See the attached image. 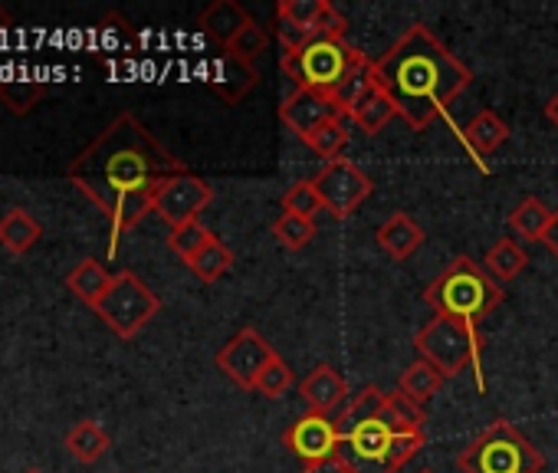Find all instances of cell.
Wrapping results in <instances>:
<instances>
[{
  "label": "cell",
  "mask_w": 558,
  "mask_h": 473,
  "mask_svg": "<svg viewBox=\"0 0 558 473\" xmlns=\"http://www.w3.org/2000/svg\"><path fill=\"white\" fill-rule=\"evenodd\" d=\"M266 47H269V34L253 21L223 53H230L233 60H240V63H256L263 53H266Z\"/></svg>",
  "instance_id": "36"
},
{
  "label": "cell",
  "mask_w": 558,
  "mask_h": 473,
  "mask_svg": "<svg viewBox=\"0 0 558 473\" xmlns=\"http://www.w3.org/2000/svg\"><path fill=\"white\" fill-rule=\"evenodd\" d=\"M466 142H470V148L473 151H480V155H493L506 138H509V125L493 112V109H483V112H476L470 122H466Z\"/></svg>",
  "instance_id": "23"
},
{
  "label": "cell",
  "mask_w": 558,
  "mask_h": 473,
  "mask_svg": "<svg viewBox=\"0 0 558 473\" xmlns=\"http://www.w3.org/2000/svg\"><path fill=\"white\" fill-rule=\"evenodd\" d=\"M319 210H326V207H323V197H319L313 178L310 181H296L293 187H287V194H283V214H296V217L316 220Z\"/></svg>",
  "instance_id": "34"
},
{
  "label": "cell",
  "mask_w": 558,
  "mask_h": 473,
  "mask_svg": "<svg viewBox=\"0 0 558 473\" xmlns=\"http://www.w3.org/2000/svg\"><path fill=\"white\" fill-rule=\"evenodd\" d=\"M359 47H349L345 40H329V37H313L300 50H290L279 60L283 73L296 83V89H313L332 96L339 83L345 80L352 57Z\"/></svg>",
  "instance_id": "7"
},
{
  "label": "cell",
  "mask_w": 558,
  "mask_h": 473,
  "mask_svg": "<svg viewBox=\"0 0 558 473\" xmlns=\"http://www.w3.org/2000/svg\"><path fill=\"white\" fill-rule=\"evenodd\" d=\"M506 290L486 274L483 264L460 254L447 264V270L421 293V300L437 313L447 316L470 332H480V323L502 303Z\"/></svg>",
  "instance_id": "4"
},
{
  "label": "cell",
  "mask_w": 558,
  "mask_h": 473,
  "mask_svg": "<svg viewBox=\"0 0 558 473\" xmlns=\"http://www.w3.org/2000/svg\"><path fill=\"white\" fill-rule=\"evenodd\" d=\"M96 34H99V50L102 53H132L135 44H138V37L129 27V21L122 14H116V11L102 17V24H99Z\"/></svg>",
  "instance_id": "32"
},
{
  "label": "cell",
  "mask_w": 558,
  "mask_h": 473,
  "mask_svg": "<svg viewBox=\"0 0 558 473\" xmlns=\"http://www.w3.org/2000/svg\"><path fill=\"white\" fill-rule=\"evenodd\" d=\"M279 352L256 332V329H240L233 339H227L220 345V352L214 355L217 368L240 388L253 391L256 388V378L263 375V368L276 359Z\"/></svg>",
  "instance_id": "11"
},
{
  "label": "cell",
  "mask_w": 558,
  "mask_h": 473,
  "mask_svg": "<svg viewBox=\"0 0 558 473\" xmlns=\"http://www.w3.org/2000/svg\"><path fill=\"white\" fill-rule=\"evenodd\" d=\"M375 241H378V247H381L391 260L404 264V260H411V257L424 247L427 233H424V227H421L411 214L398 210V214H391V217L375 230Z\"/></svg>",
  "instance_id": "16"
},
{
  "label": "cell",
  "mask_w": 558,
  "mask_h": 473,
  "mask_svg": "<svg viewBox=\"0 0 558 473\" xmlns=\"http://www.w3.org/2000/svg\"><path fill=\"white\" fill-rule=\"evenodd\" d=\"M300 395L306 401L310 411L316 414H332L336 408L349 404V381L329 365V362H319L303 381H300Z\"/></svg>",
  "instance_id": "14"
},
{
  "label": "cell",
  "mask_w": 558,
  "mask_h": 473,
  "mask_svg": "<svg viewBox=\"0 0 558 473\" xmlns=\"http://www.w3.org/2000/svg\"><path fill=\"white\" fill-rule=\"evenodd\" d=\"M326 11V0H279V8H276V17H287L306 31L316 34V24Z\"/></svg>",
  "instance_id": "37"
},
{
  "label": "cell",
  "mask_w": 558,
  "mask_h": 473,
  "mask_svg": "<svg viewBox=\"0 0 558 473\" xmlns=\"http://www.w3.org/2000/svg\"><path fill=\"white\" fill-rule=\"evenodd\" d=\"M47 86L40 80H4L0 83V102H4L14 116L34 112L47 99Z\"/></svg>",
  "instance_id": "28"
},
{
  "label": "cell",
  "mask_w": 558,
  "mask_h": 473,
  "mask_svg": "<svg viewBox=\"0 0 558 473\" xmlns=\"http://www.w3.org/2000/svg\"><path fill=\"white\" fill-rule=\"evenodd\" d=\"M339 424V457L355 473H395L391 466V447L398 430L385 417V391L368 385L359 395L349 398Z\"/></svg>",
  "instance_id": "3"
},
{
  "label": "cell",
  "mask_w": 558,
  "mask_h": 473,
  "mask_svg": "<svg viewBox=\"0 0 558 473\" xmlns=\"http://www.w3.org/2000/svg\"><path fill=\"white\" fill-rule=\"evenodd\" d=\"M40 233H44L40 220L24 207H11L4 217H0V244H4L14 257L27 254L40 241Z\"/></svg>",
  "instance_id": "19"
},
{
  "label": "cell",
  "mask_w": 558,
  "mask_h": 473,
  "mask_svg": "<svg viewBox=\"0 0 558 473\" xmlns=\"http://www.w3.org/2000/svg\"><path fill=\"white\" fill-rule=\"evenodd\" d=\"M414 349H417V359L430 362L444 378H453V375H460L470 365H476V375H480L483 336L480 332H470L466 326H460V323H453L447 316H434L414 336ZM476 385H480V391H486L483 375L476 378Z\"/></svg>",
  "instance_id": "6"
},
{
  "label": "cell",
  "mask_w": 558,
  "mask_h": 473,
  "mask_svg": "<svg viewBox=\"0 0 558 473\" xmlns=\"http://www.w3.org/2000/svg\"><path fill=\"white\" fill-rule=\"evenodd\" d=\"M385 417L398 434H427L424 430V408L417 401H411L401 388H395L391 395H385Z\"/></svg>",
  "instance_id": "27"
},
{
  "label": "cell",
  "mask_w": 558,
  "mask_h": 473,
  "mask_svg": "<svg viewBox=\"0 0 558 473\" xmlns=\"http://www.w3.org/2000/svg\"><path fill=\"white\" fill-rule=\"evenodd\" d=\"M306 145H310L319 158H329V161L342 158V148L349 145L345 119H332V122H326L323 129H316V132L306 138Z\"/></svg>",
  "instance_id": "33"
},
{
  "label": "cell",
  "mask_w": 558,
  "mask_h": 473,
  "mask_svg": "<svg viewBox=\"0 0 558 473\" xmlns=\"http://www.w3.org/2000/svg\"><path fill=\"white\" fill-rule=\"evenodd\" d=\"M187 171L132 112L116 116L70 165V184H76L109 220L112 237L138 227L155 204V191Z\"/></svg>",
  "instance_id": "1"
},
{
  "label": "cell",
  "mask_w": 558,
  "mask_h": 473,
  "mask_svg": "<svg viewBox=\"0 0 558 473\" xmlns=\"http://www.w3.org/2000/svg\"><path fill=\"white\" fill-rule=\"evenodd\" d=\"M372 86H375V60H368L362 50H355L352 66H349L345 80L339 83V89L332 93V99H336V102L345 109V116H349V109H352Z\"/></svg>",
  "instance_id": "22"
},
{
  "label": "cell",
  "mask_w": 558,
  "mask_h": 473,
  "mask_svg": "<svg viewBox=\"0 0 558 473\" xmlns=\"http://www.w3.org/2000/svg\"><path fill=\"white\" fill-rule=\"evenodd\" d=\"M375 83L395 99L398 116L411 132H427L430 122L473 83V73L430 27L414 24L375 60Z\"/></svg>",
  "instance_id": "2"
},
{
  "label": "cell",
  "mask_w": 558,
  "mask_h": 473,
  "mask_svg": "<svg viewBox=\"0 0 558 473\" xmlns=\"http://www.w3.org/2000/svg\"><path fill=\"white\" fill-rule=\"evenodd\" d=\"M339 440L342 437H339L336 417L316 414V411H306L303 417H296L283 434L287 450L296 453L306 466L319 463V460H329V457H339Z\"/></svg>",
  "instance_id": "12"
},
{
  "label": "cell",
  "mask_w": 558,
  "mask_h": 473,
  "mask_svg": "<svg viewBox=\"0 0 558 473\" xmlns=\"http://www.w3.org/2000/svg\"><path fill=\"white\" fill-rule=\"evenodd\" d=\"M300 473H355L342 457H329V460H319V463H310L303 466Z\"/></svg>",
  "instance_id": "40"
},
{
  "label": "cell",
  "mask_w": 558,
  "mask_h": 473,
  "mask_svg": "<svg viewBox=\"0 0 558 473\" xmlns=\"http://www.w3.org/2000/svg\"><path fill=\"white\" fill-rule=\"evenodd\" d=\"M345 34H349V21H345V14H339V8H336V4H329V0H326V11H323V17H319V24H316V37L345 40Z\"/></svg>",
  "instance_id": "39"
},
{
  "label": "cell",
  "mask_w": 558,
  "mask_h": 473,
  "mask_svg": "<svg viewBox=\"0 0 558 473\" xmlns=\"http://www.w3.org/2000/svg\"><path fill=\"white\" fill-rule=\"evenodd\" d=\"M444 375L430 365V362H424V359H417V362H411L408 368H404V375H401V381H398V388L411 398V401H417L421 408L444 388Z\"/></svg>",
  "instance_id": "25"
},
{
  "label": "cell",
  "mask_w": 558,
  "mask_h": 473,
  "mask_svg": "<svg viewBox=\"0 0 558 473\" xmlns=\"http://www.w3.org/2000/svg\"><path fill=\"white\" fill-rule=\"evenodd\" d=\"M276 37H279V44H283V50L290 53V50H300L303 44H310L316 34L313 31H306V27H300V24H293V21H287V17H276Z\"/></svg>",
  "instance_id": "38"
},
{
  "label": "cell",
  "mask_w": 558,
  "mask_h": 473,
  "mask_svg": "<svg viewBox=\"0 0 558 473\" xmlns=\"http://www.w3.org/2000/svg\"><path fill=\"white\" fill-rule=\"evenodd\" d=\"M332 119H345V109L332 96L313 93V89H296L283 99V106H279V122L303 142Z\"/></svg>",
  "instance_id": "13"
},
{
  "label": "cell",
  "mask_w": 558,
  "mask_h": 473,
  "mask_svg": "<svg viewBox=\"0 0 558 473\" xmlns=\"http://www.w3.org/2000/svg\"><path fill=\"white\" fill-rule=\"evenodd\" d=\"M161 313V300L148 290V283L132 274L119 270L112 274V287L96 306V316L119 336V339H135L155 316Z\"/></svg>",
  "instance_id": "8"
},
{
  "label": "cell",
  "mask_w": 558,
  "mask_h": 473,
  "mask_svg": "<svg viewBox=\"0 0 558 473\" xmlns=\"http://www.w3.org/2000/svg\"><path fill=\"white\" fill-rule=\"evenodd\" d=\"M66 287H70L86 306L96 310V306L102 303V296L109 293V287H112V274H109L99 260L86 257L83 264L73 267V274L66 277Z\"/></svg>",
  "instance_id": "20"
},
{
  "label": "cell",
  "mask_w": 558,
  "mask_h": 473,
  "mask_svg": "<svg viewBox=\"0 0 558 473\" xmlns=\"http://www.w3.org/2000/svg\"><path fill=\"white\" fill-rule=\"evenodd\" d=\"M210 201H214V187L201 174L181 171L155 191L151 210L174 230V227H184L191 220H201V214L207 210Z\"/></svg>",
  "instance_id": "10"
},
{
  "label": "cell",
  "mask_w": 558,
  "mask_h": 473,
  "mask_svg": "<svg viewBox=\"0 0 558 473\" xmlns=\"http://www.w3.org/2000/svg\"><path fill=\"white\" fill-rule=\"evenodd\" d=\"M272 237L279 244H283L287 251L300 254L313 244V237H316V220H306V217H296V214H279L272 220Z\"/></svg>",
  "instance_id": "30"
},
{
  "label": "cell",
  "mask_w": 558,
  "mask_h": 473,
  "mask_svg": "<svg viewBox=\"0 0 558 473\" xmlns=\"http://www.w3.org/2000/svg\"><path fill=\"white\" fill-rule=\"evenodd\" d=\"M27 473H40V470H27Z\"/></svg>",
  "instance_id": "44"
},
{
  "label": "cell",
  "mask_w": 558,
  "mask_h": 473,
  "mask_svg": "<svg viewBox=\"0 0 558 473\" xmlns=\"http://www.w3.org/2000/svg\"><path fill=\"white\" fill-rule=\"evenodd\" d=\"M545 119H548V122H551V125L558 129V93H555V96H551V99L545 102Z\"/></svg>",
  "instance_id": "42"
},
{
  "label": "cell",
  "mask_w": 558,
  "mask_h": 473,
  "mask_svg": "<svg viewBox=\"0 0 558 473\" xmlns=\"http://www.w3.org/2000/svg\"><path fill=\"white\" fill-rule=\"evenodd\" d=\"M230 267H233V254H230V247L223 244V241H214L187 264V270L201 280V283H217L220 277H227L230 274Z\"/></svg>",
  "instance_id": "29"
},
{
  "label": "cell",
  "mask_w": 558,
  "mask_h": 473,
  "mask_svg": "<svg viewBox=\"0 0 558 473\" xmlns=\"http://www.w3.org/2000/svg\"><path fill=\"white\" fill-rule=\"evenodd\" d=\"M483 267H486V274L502 287V283L515 280V277L529 267V257H525V251L512 241V237H502V241H496V244L486 251Z\"/></svg>",
  "instance_id": "21"
},
{
  "label": "cell",
  "mask_w": 558,
  "mask_h": 473,
  "mask_svg": "<svg viewBox=\"0 0 558 473\" xmlns=\"http://www.w3.org/2000/svg\"><path fill=\"white\" fill-rule=\"evenodd\" d=\"M457 466L460 473H542L545 457L512 421L496 417L460 450Z\"/></svg>",
  "instance_id": "5"
},
{
  "label": "cell",
  "mask_w": 558,
  "mask_h": 473,
  "mask_svg": "<svg viewBox=\"0 0 558 473\" xmlns=\"http://www.w3.org/2000/svg\"><path fill=\"white\" fill-rule=\"evenodd\" d=\"M542 244H545V251L558 260V207L551 210V220H548V227H545V233H542Z\"/></svg>",
  "instance_id": "41"
},
{
  "label": "cell",
  "mask_w": 558,
  "mask_h": 473,
  "mask_svg": "<svg viewBox=\"0 0 558 473\" xmlns=\"http://www.w3.org/2000/svg\"><path fill=\"white\" fill-rule=\"evenodd\" d=\"M256 83H259L256 66H253V63H240V60H233L230 53L217 57L214 66L207 70V86H210V93L220 96V99L230 102V106L240 102Z\"/></svg>",
  "instance_id": "17"
},
{
  "label": "cell",
  "mask_w": 558,
  "mask_h": 473,
  "mask_svg": "<svg viewBox=\"0 0 558 473\" xmlns=\"http://www.w3.org/2000/svg\"><path fill=\"white\" fill-rule=\"evenodd\" d=\"M421 473H434V470H430V466H427V470H421Z\"/></svg>",
  "instance_id": "43"
},
{
  "label": "cell",
  "mask_w": 558,
  "mask_h": 473,
  "mask_svg": "<svg viewBox=\"0 0 558 473\" xmlns=\"http://www.w3.org/2000/svg\"><path fill=\"white\" fill-rule=\"evenodd\" d=\"M253 24L250 11L243 4H236V0H214L210 8H204L197 14V27L207 40H214L220 50H227L246 27Z\"/></svg>",
  "instance_id": "15"
},
{
  "label": "cell",
  "mask_w": 558,
  "mask_h": 473,
  "mask_svg": "<svg viewBox=\"0 0 558 473\" xmlns=\"http://www.w3.org/2000/svg\"><path fill=\"white\" fill-rule=\"evenodd\" d=\"M112 447L109 434L102 430V424L96 421H80L70 427L66 434V450L80 460V463H96L106 450Z\"/></svg>",
  "instance_id": "24"
},
{
  "label": "cell",
  "mask_w": 558,
  "mask_h": 473,
  "mask_svg": "<svg viewBox=\"0 0 558 473\" xmlns=\"http://www.w3.org/2000/svg\"><path fill=\"white\" fill-rule=\"evenodd\" d=\"M293 368L283 362V355H276L266 368H263V375L256 378V395H266V398H283L290 388H293Z\"/></svg>",
  "instance_id": "35"
},
{
  "label": "cell",
  "mask_w": 558,
  "mask_h": 473,
  "mask_svg": "<svg viewBox=\"0 0 558 473\" xmlns=\"http://www.w3.org/2000/svg\"><path fill=\"white\" fill-rule=\"evenodd\" d=\"M349 119H352L362 132L378 135L391 119H398V106H395V99L375 83V86L349 109Z\"/></svg>",
  "instance_id": "18"
},
{
  "label": "cell",
  "mask_w": 558,
  "mask_h": 473,
  "mask_svg": "<svg viewBox=\"0 0 558 473\" xmlns=\"http://www.w3.org/2000/svg\"><path fill=\"white\" fill-rule=\"evenodd\" d=\"M548 220H551V210H548L545 201L535 197V194L522 197V201L512 207V214H509V227H512L519 237H525V241H538V244H542V233H545Z\"/></svg>",
  "instance_id": "26"
},
{
  "label": "cell",
  "mask_w": 558,
  "mask_h": 473,
  "mask_svg": "<svg viewBox=\"0 0 558 473\" xmlns=\"http://www.w3.org/2000/svg\"><path fill=\"white\" fill-rule=\"evenodd\" d=\"M210 241H214V233H210L201 220H191V223L174 227V230L168 233V251H171L174 257H181L184 264H191Z\"/></svg>",
  "instance_id": "31"
},
{
  "label": "cell",
  "mask_w": 558,
  "mask_h": 473,
  "mask_svg": "<svg viewBox=\"0 0 558 473\" xmlns=\"http://www.w3.org/2000/svg\"><path fill=\"white\" fill-rule=\"evenodd\" d=\"M319 197H323V207L336 217V220H345L352 217L375 191L372 178L352 161V158H336V161H326V168L313 178Z\"/></svg>",
  "instance_id": "9"
}]
</instances>
